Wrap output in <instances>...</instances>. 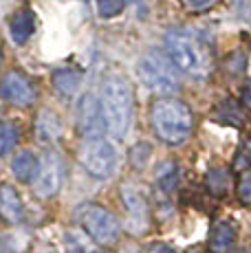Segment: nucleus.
Wrapping results in <instances>:
<instances>
[{
  "mask_svg": "<svg viewBox=\"0 0 251 253\" xmlns=\"http://www.w3.org/2000/svg\"><path fill=\"white\" fill-rule=\"evenodd\" d=\"M38 165H40V161L36 159V154L31 150H20L11 159V172L20 183H31L38 174Z\"/></svg>",
  "mask_w": 251,
  "mask_h": 253,
  "instance_id": "13",
  "label": "nucleus"
},
{
  "mask_svg": "<svg viewBox=\"0 0 251 253\" xmlns=\"http://www.w3.org/2000/svg\"><path fill=\"white\" fill-rule=\"evenodd\" d=\"M238 198L245 205H251V172H245L238 181Z\"/></svg>",
  "mask_w": 251,
  "mask_h": 253,
  "instance_id": "19",
  "label": "nucleus"
},
{
  "mask_svg": "<svg viewBox=\"0 0 251 253\" xmlns=\"http://www.w3.org/2000/svg\"><path fill=\"white\" fill-rule=\"evenodd\" d=\"M236 242V231L229 222H218L209 233V249L214 253H227Z\"/></svg>",
  "mask_w": 251,
  "mask_h": 253,
  "instance_id": "15",
  "label": "nucleus"
},
{
  "mask_svg": "<svg viewBox=\"0 0 251 253\" xmlns=\"http://www.w3.org/2000/svg\"><path fill=\"white\" fill-rule=\"evenodd\" d=\"M80 225L99 245H113L119 238V222L113 213L101 205H84L77 209Z\"/></svg>",
  "mask_w": 251,
  "mask_h": 253,
  "instance_id": "6",
  "label": "nucleus"
},
{
  "mask_svg": "<svg viewBox=\"0 0 251 253\" xmlns=\"http://www.w3.org/2000/svg\"><path fill=\"white\" fill-rule=\"evenodd\" d=\"M238 253H249V251H245V249H243V251H238Z\"/></svg>",
  "mask_w": 251,
  "mask_h": 253,
  "instance_id": "25",
  "label": "nucleus"
},
{
  "mask_svg": "<svg viewBox=\"0 0 251 253\" xmlns=\"http://www.w3.org/2000/svg\"><path fill=\"white\" fill-rule=\"evenodd\" d=\"M62 132V124H60V117H57L53 110H42L40 117L36 121V137L42 143H51L60 137Z\"/></svg>",
  "mask_w": 251,
  "mask_h": 253,
  "instance_id": "14",
  "label": "nucleus"
},
{
  "mask_svg": "<svg viewBox=\"0 0 251 253\" xmlns=\"http://www.w3.org/2000/svg\"><path fill=\"white\" fill-rule=\"evenodd\" d=\"M0 216H2L7 222H11V225L20 222L22 216H25L20 196H18V192L9 183L0 185Z\"/></svg>",
  "mask_w": 251,
  "mask_h": 253,
  "instance_id": "11",
  "label": "nucleus"
},
{
  "mask_svg": "<svg viewBox=\"0 0 251 253\" xmlns=\"http://www.w3.org/2000/svg\"><path fill=\"white\" fill-rule=\"evenodd\" d=\"M0 97L13 106H31L36 101V88L22 73L9 71L0 80Z\"/></svg>",
  "mask_w": 251,
  "mask_h": 253,
  "instance_id": "9",
  "label": "nucleus"
},
{
  "mask_svg": "<svg viewBox=\"0 0 251 253\" xmlns=\"http://www.w3.org/2000/svg\"><path fill=\"white\" fill-rule=\"evenodd\" d=\"M137 75L148 90L159 92V95L170 97L181 88V80H178L176 69L172 66V60L167 57L166 51H159V48L146 53V55L139 60Z\"/></svg>",
  "mask_w": 251,
  "mask_h": 253,
  "instance_id": "4",
  "label": "nucleus"
},
{
  "mask_svg": "<svg viewBox=\"0 0 251 253\" xmlns=\"http://www.w3.org/2000/svg\"><path fill=\"white\" fill-rule=\"evenodd\" d=\"M122 198H124V205L130 213V222L134 225V231H143L148 222V203L137 189H130L124 187L122 189Z\"/></svg>",
  "mask_w": 251,
  "mask_h": 253,
  "instance_id": "10",
  "label": "nucleus"
},
{
  "mask_svg": "<svg viewBox=\"0 0 251 253\" xmlns=\"http://www.w3.org/2000/svg\"><path fill=\"white\" fill-rule=\"evenodd\" d=\"M152 128L157 137L166 143H183L192 132V110L187 108L183 101L172 99V97H163V99L154 101L152 113H150Z\"/></svg>",
  "mask_w": 251,
  "mask_h": 253,
  "instance_id": "2",
  "label": "nucleus"
},
{
  "mask_svg": "<svg viewBox=\"0 0 251 253\" xmlns=\"http://www.w3.org/2000/svg\"><path fill=\"white\" fill-rule=\"evenodd\" d=\"M9 31H11V38L16 44H25L29 38L33 36V31H36V18H33V13L29 9L16 11L11 16V20H9Z\"/></svg>",
  "mask_w": 251,
  "mask_h": 253,
  "instance_id": "12",
  "label": "nucleus"
},
{
  "mask_svg": "<svg viewBox=\"0 0 251 253\" xmlns=\"http://www.w3.org/2000/svg\"><path fill=\"white\" fill-rule=\"evenodd\" d=\"M101 18H115L124 11V0H95Z\"/></svg>",
  "mask_w": 251,
  "mask_h": 253,
  "instance_id": "18",
  "label": "nucleus"
},
{
  "mask_svg": "<svg viewBox=\"0 0 251 253\" xmlns=\"http://www.w3.org/2000/svg\"><path fill=\"white\" fill-rule=\"evenodd\" d=\"M16 141H18V128L13 124H9V121H2L0 124V157L9 154V150L16 145Z\"/></svg>",
  "mask_w": 251,
  "mask_h": 253,
  "instance_id": "17",
  "label": "nucleus"
},
{
  "mask_svg": "<svg viewBox=\"0 0 251 253\" xmlns=\"http://www.w3.org/2000/svg\"><path fill=\"white\" fill-rule=\"evenodd\" d=\"M75 126L86 137H97V132L104 128V117H101V104L95 95L86 92L80 97L75 108Z\"/></svg>",
  "mask_w": 251,
  "mask_h": 253,
  "instance_id": "8",
  "label": "nucleus"
},
{
  "mask_svg": "<svg viewBox=\"0 0 251 253\" xmlns=\"http://www.w3.org/2000/svg\"><path fill=\"white\" fill-rule=\"evenodd\" d=\"M80 82H82V75L73 69L57 71L55 75H53V86H55V90L64 97L75 95L77 88H80Z\"/></svg>",
  "mask_w": 251,
  "mask_h": 253,
  "instance_id": "16",
  "label": "nucleus"
},
{
  "mask_svg": "<svg viewBox=\"0 0 251 253\" xmlns=\"http://www.w3.org/2000/svg\"><path fill=\"white\" fill-rule=\"evenodd\" d=\"M166 53L172 60V64H176L187 75L201 77L207 75V71H209L207 51L194 36H190L185 31L172 29V31L166 33Z\"/></svg>",
  "mask_w": 251,
  "mask_h": 253,
  "instance_id": "3",
  "label": "nucleus"
},
{
  "mask_svg": "<svg viewBox=\"0 0 251 253\" xmlns=\"http://www.w3.org/2000/svg\"><path fill=\"white\" fill-rule=\"evenodd\" d=\"M0 66H2V48H0Z\"/></svg>",
  "mask_w": 251,
  "mask_h": 253,
  "instance_id": "23",
  "label": "nucleus"
},
{
  "mask_svg": "<svg viewBox=\"0 0 251 253\" xmlns=\"http://www.w3.org/2000/svg\"><path fill=\"white\" fill-rule=\"evenodd\" d=\"M243 104L247 106V108H251V80L245 84V88H243Z\"/></svg>",
  "mask_w": 251,
  "mask_h": 253,
  "instance_id": "21",
  "label": "nucleus"
},
{
  "mask_svg": "<svg viewBox=\"0 0 251 253\" xmlns=\"http://www.w3.org/2000/svg\"><path fill=\"white\" fill-rule=\"evenodd\" d=\"M101 117L110 137L122 141L130 130L134 115V92L122 75H108L101 86Z\"/></svg>",
  "mask_w": 251,
  "mask_h": 253,
  "instance_id": "1",
  "label": "nucleus"
},
{
  "mask_svg": "<svg viewBox=\"0 0 251 253\" xmlns=\"http://www.w3.org/2000/svg\"><path fill=\"white\" fill-rule=\"evenodd\" d=\"M77 161L93 178H110L117 169L119 157L110 141L101 137H86L77 148Z\"/></svg>",
  "mask_w": 251,
  "mask_h": 253,
  "instance_id": "5",
  "label": "nucleus"
},
{
  "mask_svg": "<svg viewBox=\"0 0 251 253\" xmlns=\"http://www.w3.org/2000/svg\"><path fill=\"white\" fill-rule=\"evenodd\" d=\"M183 2L187 4L190 9H196V11H201V9H207L214 0H183Z\"/></svg>",
  "mask_w": 251,
  "mask_h": 253,
  "instance_id": "20",
  "label": "nucleus"
},
{
  "mask_svg": "<svg viewBox=\"0 0 251 253\" xmlns=\"http://www.w3.org/2000/svg\"><path fill=\"white\" fill-rule=\"evenodd\" d=\"M64 183V161L57 152H46L38 165V174L33 178V189L36 196L40 198H53L60 192Z\"/></svg>",
  "mask_w": 251,
  "mask_h": 253,
  "instance_id": "7",
  "label": "nucleus"
},
{
  "mask_svg": "<svg viewBox=\"0 0 251 253\" xmlns=\"http://www.w3.org/2000/svg\"><path fill=\"white\" fill-rule=\"evenodd\" d=\"M187 253H205V251H199V249H192V251H187Z\"/></svg>",
  "mask_w": 251,
  "mask_h": 253,
  "instance_id": "22",
  "label": "nucleus"
},
{
  "mask_svg": "<svg viewBox=\"0 0 251 253\" xmlns=\"http://www.w3.org/2000/svg\"><path fill=\"white\" fill-rule=\"evenodd\" d=\"M93 253H106V251H101V249H97V251H93Z\"/></svg>",
  "mask_w": 251,
  "mask_h": 253,
  "instance_id": "24",
  "label": "nucleus"
}]
</instances>
